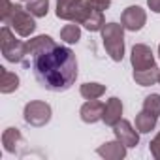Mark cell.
Returning <instances> with one entry per match:
<instances>
[{
	"instance_id": "19",
	"label": "cell",
	"mask_w": 160,
	"mask_h": 160,
	"mask_svg": "<svg viewBox=\"0 0 160 160\" xmlns=\"http://www.w3.org/2000/svg\"><path fill=\"white\" fill-rule=\"evenodd\" d=\"M79 92H81V96L85 100H96V98H100L106 92V85H100V83H85V85H81Z\"/></svg>"
},
{
	"instance_id": "8",
	"label": "cell",
	"mask_w": 160,
	"mask_h": 160,
	"mask_svg": "<svg viewBox=\"0 0 160 160\" xmlns=\"http://www.w3.org/2000/svg\"><path fill=\"white\" fill-rule=\"evenodd\" d=\"M53 45H57V43H55V40H53L51 36H45V34L36 36V38L28 40V42H27V55H25L23 64H25V66H28V62H30L36 55H40V53H43V51H47V49H51Z\"/></svg>"
},
{
	"instance_id": "26",
	"label": "cell",
	"mask_w": 160,
	"mask_h": 160,
	"mask_svg": "<svg viewBox=\"0 0 160 160\" xmlns=\"http://www.w3.org/2000/svg\"><path fill=\"white\" fill-rule=\"evenodd\" d=\"M10 8H12V2H10V0H2V4H0V17H2Z\"/></svg>"
},
{
	"instance_id": "18",
	"label": "cell",
	"mask_w": 160,
	"mask_h": 160,
	"mask_svg": "<svg viewBox=\"0 0 160 160\" xmlns=\"http://www.w3.org/2000/svg\"><path fill=\"white\" fill-rule=\"evenodd\" d=\"M156 121H158L156 115H152V113H149V111L143 109L141 113L136 115V128H138V132L147 134V132H151L156 126Z\"/></svg>"
},
{
	"instance_id": "10",
	"label": "cell",
	"mask_w": 160,
	"mask_h": 160,
	"mask_svg": "<svg viewBox=\"0 0 160 160\" xmlns=\"http://www.w3.org/2000/svg\"><path fill=\"white\" fill-rule=\"evenodd\" d=\"M113 132H115V138L124 143L126 147H136L139 143V134L138 130H134V126L126 121V119H121L115 126H113Z\"/></svg>"
},
{
	"instance_id": "4",
	"label": "cell",
	"mask_w": 160,
	"mask_h": 160,
	"mask_svg": "<svg viewBox=\"0 0 160 160\" xmlns=\"http://www.w3.org/2000/svg\"><path fill=\"white\" fill-rule=\"evenodd\" d=\"M0 47H2V55L8 62H23L27 55V43L15 38L12 32V27L4 25L2 32H0Z\"/></svg>"
},
{
	"instance_id": "24",
	"label": "cell",
	"mask_w": 160,
	"mask_h": 160,
	"mask_svg": "<svg viewBox=\"0 0 160 160\" xmlns=\"http://www.w3.org/2000/svg\"><path fill=\"white\" fill-rule=\"evenodd\" d=\"M149 149H151V154H152L156 160H160V132H158L156 138L149 143Z\"/></svg>"
},
{
	"instance_id": "5",
	"label": "cell",
	"mask_w": 160,
	"mask_h": 160,
	"mask_svg": "<svg viewBox=\"0 0 160 160\" xmlns=\"http://www.w3.org/2000/svg\"><path fill=\"white\" fill-rule=\"evenodd\" d=\"M25 121L30 124V126H45L49 121H51V106L45 104V102H40V100H34V102H28L25 106Z\"/></svg>"
},
{
	"instance_id": "12",
	"label": "cell",
	"mask_w": 160,
	"mask_h": 160,
	"mask_svg": "<svg viewBox=\"0 0 160 160\" xmlns=\"http://www.w3.org/2000/svg\"><path fill=\"white\" fill-rule=\"evenodd\" d=\"M104 108H106V106H104L102 102H98V98L85 102L83 108H81V111H79L81 121H83V122H89V124L102 121V117H104Z\"/></svg>"
},
{
	"instance_id": "22",
	"label": "cell",
	"mask_w": 160,
	"mask_h": 160,
	"mask_svg": "<svg viewBox=\"0 0 160 160\" xmlns=\"http://www.w3.org/2000/svg\"><path fill=\"white\" fill-rule=\"evenodd\" d=\"M143 109L158 117L160 115V94H149L143 100Z\"/></svg>"
},
{
	"instance_id": "27",
	"label": "cell",
	"mask_w": 160,
	"mask_h": 160,
	"mask_svg": "<svg viewBox=\"0 0 160 160\" xmlns=\"http://www.w3.org/2000/svg\"><path fill=\"white\" fill-rule=\"evenodd\" d=\"M158 83H160V73H158Z\"/></svg>"
},
{
	"instance_id": "15",
	"label": "cell",
	"mask_w": 160,
	"mask_h": 160,
	"mask_svg": "<svg viewBox=\"0 0 160 160\" xmlns=\"http://www.w3.org/2000/svg\"><path fill=\"white\" fill-rule=\"evenodd\" d=\"M158 73H160V68L156 64L145 70H134V81L141 87H151L158 81Z\"/></svg>"
},
{
	"instance_id": "23",
	"label": "cell",
	"mask_w": 160,
	"mask_h": 160,
	"mask_svg": "<svg viewBox=\"0 0 160 160\" xmlns=\"http://www.w3.org/2000/svg\"><path fill=\"white\" fill-rule=\"evenodd\" d=\"M87 6H91L92 10H98L104 13V10H108L111 6V0H85Z\"/></svg>"
},
{
	"instance_id": "11",
	"label": "cell",
	"mask_w": 160,
	"mask_h": 160,
	"mask_svg": "<svg viewBox=\"0 0 160 160\" xmlns=\"http://www.w3.org/2000/svg\"><path fill=\"white\" fill-rule=\"evenodd\" d=\"M79 25H83V27H85L87 30H91V32H98V30H102V28H104L106 21H104L102 12L92 10V8H91V6H87V2H85V10H83V13H81Z\"/></svg>"
},
{
	"instance_id": "14",
	"label": "cell",
	"mask_w": 160,
	"mask_h": 160,
	"mask_svg": "<svg viewBox=\"0 0 160 160\" xmlns=\"http://www.w3.org/2000/svg\"><path fill=\"white\" fill-rule=\"evenodd\" d=\"M121 115H122V102L119 98H109L106 108H104V117L102 121L108 124V126H115L119 121H121Z\"/></svg>"
},
{
	"instance_id": "9",
	"label": "cell",
	"mask_w": 160,
	"mask_h": 160,
	"mask_svg": "<svg viewBox=\"0 0 160 160\" xmlns=\"http://www.w3.org/2000/svg\"><path fill=\"white\" fill-rule=\"evenodd\" d=\"M130 62H132L134 70H145V68L154 66V57H152L151 47L149 45H143V43H136L132 47Z\"/></svg>"
},
{
	"instance_id": "25",
	"label": "cell",
	"mask_w": 160,
	"mask_h": 160,
	"mask_svg": "<svg viewBox=\"0 0 160 160\" xmlns=\"http://www.w3.org/2000/svg\"><path fill=\"white\" fill-rule=\"evenodd\" d=\"M147 4H149L151 12H154V13H160V0H147Z\"/></svg>"
},
{
	"instance_id": "1",
	"label": "cell",
	"mask_w": 160,
	"mask_h": 160,
	"mask_svg": "<svg viewBox=\"0 0 160 160\" xmlns=\"http://www.w3.org/2000/svg\"><path fill=\"white\" fill-rule=\"evenodd\" d=\"M28 66H32L38 83L51 92L68 91L77 77L75 55L70 47L64 45H53L51 49L36 55Z\"/></svg>"
},
{
	"instance_id": "21",
	"label": "cell",
	"mask_w": 160,
	"mask_h": 160,
	"mask_svg": "<svg viewBox=\"0 0 160 160\" xmlns=\"http://www.w3.org/2000/svg\"><path fill=\"white\" fill-rule=\"evenodd\" d=\"M27 10L34 17H45L49 12V0H28Z\"/></svg>"
},
{
	"instance_id": "17",
	"label": "cell",
	"mask_w": 160,
	"mask_h": 160,
	"mask_svg": "<svg viewBox=\"0 0 160 160\" xmlns=\"http://www.w3.org/2000/svg\"><path fill=\"white\" fill-rule=\"evenodd\" d=\"M17 89H19V77L6 68H0V92L10 94L15 92Z\"/></svg>"
},
{
	"instance_id": "16",
	"label": "cell",
	"mask_w": 160,
	"mask_h": 160,
	"mask_svg": "<svg viewBox=\"0 0 160 160\" xmlns=\"http://www.w3.org/2000/svg\"><path fill=\"white\" fill-rule=\"evenodd\" d=\"M2 143H4V149L8 152H19V149L25 141H23L19 128H6L2 134Z\"/></svg>"
},
{
	"instance_id": "20",
	"label": "cell",
	"mask_w": 160,
	"mask_h": 160,
	"mask_svg": "<svg viewBox=\"0 0 160 160\" xmlns=\"http://www.w3.org/2000/svg\"><path fill=\"white\" fill-rule=\"evenodd\" d=\"M60 40H64L66 43H77L79 40H81V28L77 27V23L66 25L60 30Z\"/></svg>"
},
{
	"instance_id": "13",
	"label": "cell",
	"mask_w": 160,
	"mask_h": 160,
	"mask_svg": "<svg viewBox=\"0 0 160 160\" xmlns=\"http://www.w3.org/2000/svg\"><path fill=\"white\" fill-rule=\"evenodd\" d=\"M96 152H98L100 156L108 158V160H121V158L126 156V145L121 143L119 139H115V141H108V143H104L102 147H98Z\"/></svg>"
},
{
	"instance_id": "28",
	"label": "cell",
	"mask_w": 160,
	"mask_h": 160,
	"mask_svg": "<svg viewBox=\"0 0 160 160\" xmlns=\"http://www.w3.org/2000/svg\"><path fill=\"white\" fill-rule=\"evenodd\" d=\"M158 55H160V45H158Z\"/></svg>"
},
{
	"instance_id": "3",
	"label": "cell",
	"mask_w": 160,
	"mask_h": 160,
	"mask_svg": "<svg viewBox=\"0 0 160 160\" xmlns=\"http://www.w3.org/2000/svg\"><path fill=\"white\" fill-rule=\"evenodd\" d=\"M102 40L108 55L115 60L121 62L124 57V27L119 23H108L102 28Z\"/></svg>"
},
{
	"instance_id": "7",
	"label": "cell",
	"mask_w": 160,
	"mask_h": 160,
	"mask_svg": "<svg viewBox=\"0 0 160 160\" xmlns=\"http://www.w3.org/2000/svg\"><path fill=\"white\" fill-rule=\"evenodd\" d=\"M145 21H147V13H145V10H141L139 6H128V8L122 12V15H121L122 27H124L126 30H130V32L141 30L143 25H145Z\"/></svg>"
},
{
	"instance_id": "2",
	"label": "cell",
	"mask_w": 160,
	"mask_h": 160,
	"mask_svg": "<svg viewBox=\"0 0 160 160\" xmlns=\"http://www.w3.org/2000/svg\"><path fill=\"white\" fill-rule=\"evenodd\" d=\"M2 23L12 27L19 36L28 38L34 30H36V23H34V15L27 10L21 8L17 4H12V8L2 15Z\"/></svg>"
},
{
	"instance_id": "29",
	"label": "cell",
	"mask_w": 160,
	"mask_h": 160,
	"mask_svg": "<svg viewBox=\"0 0 160 160\" xmlns=\"http://www.w3.org/2000/svg\"><path fill=\"white\" fill-rule=\"evenodd\" d=\"M23 2H28V0H23Z\"/></svg>"
},
{
	"instance_id": "6",
	"label": "cell",
	"mask_w": 160,
	"mask_h": 160,
	"mask_svg": "<svg viewBox=\"0 0 160 160\" xmlns=\"http://www.w3.org/2000/svg\"><path fill=\"white\" fill-rule=\"evenodd\" d=\"M85 10L83 0H57V17L72 23H79Z\"/></svg>"
}]
</instances>
